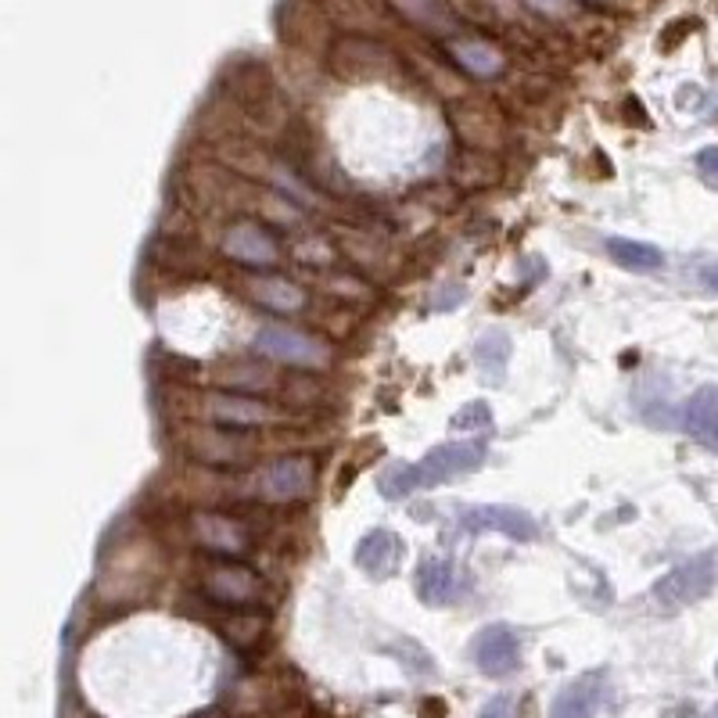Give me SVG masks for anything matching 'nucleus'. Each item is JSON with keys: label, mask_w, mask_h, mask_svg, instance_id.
<instances>
[{"label": "nucleus", "mask_w": 718, "mask_h": 718, "mask_svg": "<svg viewBox=\"0 0 718 718\" xmlns=\"http://www.w3.org/2000/svg\"><path fill=\"white\" fill-rule=\"evenodd\" d=\"M205 413H208V421L219 424V428H263L281 417L273 407H266V402L248 399V396H230V391L208 396Z\"/></svg>", "instance_id": "obj_8"}, {"label": "nucleus", "mask_w": 718, "mask_h": 718, "mask_svg": "<svg viewBox=\"0 0 718 718\" xmlns=\"http://www.w3.org/2000/svg\"><path fill=\"white\" fill-rule=\"evenodd\" d=\"M460 568L446 557H424V565L417 568V593L428 607H449L460 596Z\"/></svg>", "instance_id": "obj_12"}, {"label": "nucleus", "mask_w": 718, "mask_h": 718, "mask_svg": "<svg viewBox=\"0 0 718 718\" xmlns=\"http://www.w3.org/2000/svg\"><path fill=\"white\" fill-rule=\"evenodd\" d=\"M697 173L708 180L711 187H718V148H704L697 155Z\"/></svg>", "instance_id": "obj_22"}, {"label": "nucleus", "mask_w": 718, "mask_h": 718, "mask_svg": "<svg viewBox=\"0 0 718 718\" xmlns=\"http://www.w3.org/2000/svg\"><path fill=\"white\" fill-rule=\"evenodd\" d=\"M399 11H407L413 22L428 25V30H446L449 25V15L446 8L438 4V0H396Z\"/></svg>", "instance_id": "obj_19"}, {"label": "nucleus", "mask_w": 718, "mask_h": 718, "mask_svg": "<svg viewBox=\"0 0 718 718\" xmlns=\"http://www.w3.org/2000/svg\"><path fill=\"white\" fill-rule=\"evenodd\" d=\"M686 431L704 449L718 453V385H700L686 402Z\"/></svg>", "instance_id": "obj_13"}, {"label": "nucleus", "mask_w": 718, "mask_h": 718, "mask_svg": "<svg viewBox=\"0 0 718 718\" xmlns=\"http://www.w3.org/2000/svg\"><path fill=\"white\" fill-rule=\"evenodd\" d=\"M453 428L456 431H486V428H492V410L486 407V402H467V407H460V413L453 417Z\"/></svg>", "instance_id": "obj_20"}, {"label": "nucleus", "mask_w": 718, "mask_h": 718, "mask_svg": "<svg viewBox=\"0 0 718 718\" xmlns=\"http://www.w3.org/2000/svg\"><path fill=\"white\" fill-rule=\"evenodd\" d=\"M252 295L259 306H266L273 312H298L306 306V292L287 277H263L252 284Z\"/></svg>", "instance_id": "obj_18"}, {"label": "nucleus", "mask_w": 718, "mask_h": 718, "mask_svg": "<svg viewBox=\"0 0 718 718\" xmlns=\"http://www.w3.org/2000/svg\"><path fill=\"white\" fill-rule=\"evenodd\" d=\"M478 718H514V700L511 697H492Z\"/></svg>", "instance_id": "obj_23"}, {"label": "nucleus", "mask_w": 718, "mask_h": 718, "mask_svg": "<svg viewBox=\"0 0 718 718\" xmlns=\"http://www.w3.org/2000/svg\"><path fill=\"white\" fill-rule=\"evenodd\" d=\"M224 252L233 263L270 266L273 259H277V241H273V233L259 224H233L224 238Z\"/></svg>", "instance_id": "obj_10"}, {"label": "nucleus", "mask_w": 718, "mask_h": 718, "mask_svg": "<svg viewBox=\"0 0 718 718\" xmlns=\"http://www.w3.org/2000/svg\"><path fill=\"white\" fill-rule=\"evenodd\" d=\"M187 718H230L224 708H202V711H194V715H187Z\"/></svg>", "instance_id": "obj_25"}, {"label": "nucleus", "mask_w": 718, "mask_h": 718, "mask_svg": "<svg viewBox=\"0 0 718 718\" xmlns=\"http://www.w3.org/2000/svg\"><path fill=\"white\" fill-rule=\"evenodd\" d=\"M715 579H718V550H704L664 574L654 585V604L661 611H669V615L672 611H683L708 596L715 590Z\"/></svg>", "instance_id": "obj_2"}, {"label": "nucleus", "mask_w": 718, "mask_h": 718, "mask_svg": "<svg viewBox=\"0 0 718 718\" xmlns=\"http://www.w3.org/2000/svg\"><path fill=\"white\" fill-rule=\"evenodd\" d=\"M700 277H704V284L711 287V292H718V259H715V263H708V266L700 270Z\"/></svg>", "instance_id": "obj_24"}, {"label": "nucleus", "mask_w": 718, "mask_h": 718, "mask_svg": "<svg viewBox=\"0 0 718 718\" xmlns=\"http://www.w3.org/2000/svg\"><path fill=\"white\" fill-rule=\"evenodd\" d=\"M489 456V446L481 438H471V442H446V446H435L424 460L417 464H391L388 471L377 478V489L388 500H402V495H410L417 489H435V486H446L453 478H464L478 471L481 464H486Z\"/></svg>", "instance_id": "obj_1"}, {"label": "nucleus", "mask_w": 718, "mask_h": 718, "mask_svg": "<svg viewBox=\"0 0 718 718\" xmlns=\"http://www.w3.org/2000/svg\"><path fill=\"white\" fill-rule=\"evenodd\" d=\"M449 55L467 76H475V80H495L506 65L500 47H492L489 41H453Z\"/></svg>", "instance_id": "obj_15"}, {"label": "nucleus", "mask_w": 718, "mask_h": 718, "mask_svg": "<svg viewBox=\"0 0 718 718\" xmlns=\"http://www.w3.org/2000/svg\"><path fill=\"white\" fill-rule=\"evenodd\" d=\"M255 349L287 367H323L328 363V345L295 328H263L255 334Z\"/></svg>", "instance_id": "obj_3"}, {"label": "nucleus", "mask_w": 718, "mask_h": 718, "mask_svg": "<svg viewBox=\"0 0 718 718\" xmlns=\"http://www.w3.org/2000/svg\"><path fill=\"white\" fill-rule=\"evenodd\" d=\"M704 718H718V708H711V711H708V715H704Z\"/></svg>", "instance_id": "obj_26"}, {"label": "nucleus", "mask_w": 718, "mask_h": 718, "mask_svg": "<svg viewBox=\"0 0 718 718\" xmlns=\"http://www.w3.org/2000/svg\"><path fill=\"white\" fill-rule=\"evenodd\" d=\"M528 8H535L546 19H568L574 11V0H528Z\"/></svg>", "instance_id": "obj_21"}, {"label": "nucleus", "mask_w": 718, "mask_h": 718, "mask_svg": "<svg viewBox=\"0 0 718 718\" xmlns=\"http://www.w3.org/2000/svg\"><path fill=\"white\" fill-rule=\"evenodd\" d=\"M460 528L471 532V535L495 532V535H506V539H514V543H532L535 535H539L535 517L517 511V506H471V511L460 517Z\"/></svg>", "instance_id": "obj_7"}, {"label": "nucleus", "mask_w": 718, "mask_h": 718, "mask_svg": "<svg viewBox=\"0 0 718 718\" xmlns=\"http://www.w3.org/2000/svg\"><path fill=\"white\" fill-rule=\"evenodd\" d=\"M596 4H611V0H596Z\"/></svg>", "instance_id": "obj_27"}, {"label": "nucleus", "mask_w": 718, "mask_h": 718, "mask_svg": "<svg viewBox=\"0 0 718 718\" xmlns=\"http://www.w3.org/2000/svg\"><path fill=\"white\" fill-rule=\"evenodd\" d=\"M607 255L615 259L618 266L636 270V273H650V270L664 266V252L658 244L632 241V238H607Z\"/></svg>", "instance_id": "obj_17"}, {"label": "nucleus", "mask_w": 718, "mask_h": 718, "mask_svg": "<svg viewBox=\"0 0 718 718\" xmlns=\"http://www.w3.org/2000/svg\"><path fill=\"white\" fill-rule=\"evenodd\" d=\"M471 658H475L481 675H489V679L511 675V672H517V664H521V636L503 622L486 625V629L475 636Z\"/></svg>", "instance_id": "obj_5"}, {"label": "nucleus", "mask_w": 718, "mask_h": 718, "mask_svg": "<svg viewBox=\"0 0 718 718\" xmlns=\"http://www.w3.org/2000/svg\"><path fill=\"white\" fill-rule=\"evenodd\" d=\"M604 686L607 675L604 672H585L574 683H568L557 694L550 718H596L600 704H604Z\"/></svg>", "instance_id": "obj_9"}, {"label": "nucleus", "mask_w": 718, "mask_h": 718, "mask_svg": "<svg viewBox=\"0 0 718 718\" xmlns=\"http://www.w3.org/2000/svg\"><path fill=\"white\" fill-rule=\"evenodd\" d=\"M402 554H407V546L396 532L388 528H374L360 539L356 546V565L360 571H367L371 579H388V574H396Z\"/></svg>", "instance_id": "obj_11"}, {"label": "nucleus", "mask_w": 718, "mask_h": 718, "mask_svg": "<svg viewBox=\"0 0 718 718\" xmlns=\"http://www.w3.org/2000/svg\"><path fill=\"white\" fill-rule=\"evenodd\" d=\"M194 539L213 554H241L248 546V532L233 517L224 514H198L194 517Z\"/></svg>", "instance_id": "obj_14"}, {"label": "nucleus", "mask_w": 718, "mask_h": 718, "mask_svg": "<svg viewBox=\"0 0 718 718\" xmlns=\"http://www.w3.org/2000/svg\"><path fill=\"white\" fill-rule=\"evenodd\" d=\"M312 478H317V464L309 456H281L259 475V495L266 503H295L309 495Z\"/></svg>", "instance_id": "obj_4"}, {"label": "nucleus", "mask_w": 718, "mask_h": 718, "mask_svg": "<svg viewBox=\"0 0 718 718\" xmlns=\"http://www.w3.org/2000/svg\"><path fill=\"white\" fill-rule=\"evenodd\" d=\"M715 672H718V669H715Z\"/></svg>", "instance_id": "obj_28"}, {"label": "nucleus", "mask_w": 718, "mask_h": 718, "mask_svg": "<svg viewBox=\"0 0 718 718\" xmlns=\"http://www.w3.org/2000/svg\"><path fill=\"white\" fill-rule=\"evenodd\" d=\"M202 590H205L208 600H213V604L248 607V604H255V600L263 596V579H259L252 568L224 560V565H213L205 571Z\"/></svg>", "instance_id": "obj_6"}, {"label": "nucleus", "mask_w": 718, "mask_h": 718, "mask_svg": "<svg viewBox=\"0 0 718 718\" xmlns=\"http://www.w3.org/2000/svg\"><path fill=\"white\" fill-rule=\"evenodd\" d=\"M475 363L481 377H489V381H503L506 377V363H511V334L492 328L478 338L475 345Z\"/></svg>", "instance_id": "obj_16"}]
</instances>
